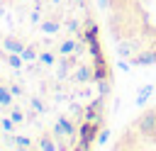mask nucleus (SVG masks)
<instances>
[{"mask_svg": "<svg viewBox=\"0 0 156 151\" xmlns=\"http://www.w3.org/2000/svg\"><path fill=\"white\" fill-rule=\"evenodd\" d=\"M136 132L141 134V139H154L156 141V107H149L146 112H141L136 117Z\"/></svg>", "mask_w": 156, "mask_h": 151, "instance_id": "obj_1", "label": "nucleus"}, {"mask_svg": "<svg viewBox=\"0 0 156 151\" xmlns=\"http://www.w3.org/2000/svg\"><path fill=\"white\" fill-rule=\"evenodd\" d=\"M100 124H102V122L85 119V122L78 127V132H80V144H78L76 149H88V146H93V141H95V136H98V129H100Z\"/></svg>", "mask_w": 156, "mask_h": 151, "instance_id": "obj_2", "label": "nucleus"}, {"mask_svg": "<svg viewBox=\"0 0 156 151\" xmlns=\"http://www.w3.org/2000/svg\"><path fill=\"white\" fill-rule=\"evenodd\" d=\"M54 139H73L76 134H78V124L71 119V117H61L58 122H56V127H54Z\"/></svg>", "mask_w": 156, "mask_h": 151, "instance_id": "obj_3", "label": "nucleus"}, {"mask_svg": "<svg viewBox=\"0 0 156 151\" xmlns=\"http://www.w3.org/2000/svg\"><path fill=\"white\" fill-rule=\"evenodd\" d=\"M136 66H156V49H146V51H139L134 58H132Z\"/></svg>", "mask_w": 156, "mask_h": 151, "instance_id": "obj_4", "label": "nucleus"}, {"mask_svg": "<svg viewBox=\"0 0 156 151\" xmlns=\"http://www.w3.org/2000/svg\"><path fill=\"white\" fill-rule=\"evenodd\" d=\"M2 49H5L7 54H22L24 44H22L20 39H15V37H5V39H2Z\"/></svg>", "mask_w": 156, "mask_h": 151, "instance_id": "obj_5", "label": "nucleus"}, {"mask_svg": "<svg viewBox=\"0 0 156 151\" xmlns=\"http://www.w3.org/2000/svg\"><path fill=\"white\" fill-rule=\"evenodd\" d=\"M76 51H78V41H73V39H63L58 44V54L61 56H73Z\"/></svg>", "mask_w": 156, "mask_h": 151, "instance_id": "obj_6", "label": "nucleus"}, {"mask_svg": "<svg viewBox=\"0 0 156 151\" xmlns=\"http://www.w3.org/2000/svg\"><path fill=\"white\" fill-rule=\"evenodd\" d=\"M37 149H39V151H54V149H56V141H54V134H44V136L39 139V144H37Z\"/></svg>", "mask_w": 156, "mask_h": 151, "instance_id": "obj_7", "label": "nucleus"}, {"mask_svg": "<svg viewBox=\"0 0 156 151\" xmlns=\"http://www.w3.org/2000/svg\"><path fill=\"white\" fill-rule=\"evenodd\" d=\"M76 83H88L90 78H93V71L88 68V66H78V71H76Z\"/></svg>", "mask_w": 156, "mask_h": 151, "instance_id": "obj_8", "label": "nucleus"}, {"mask_svg": "<svg viewBox=\"0 0 156 151\" xmlns=\"http://www.w3.org/2000/svg\"><path fill=\"white\" fill-rule=\"evenodd\" d=\"M12 100H15V95L10 93V88L0 85V107H10V105H12Z\"/></svg>", "mask_w": 156, "mask_h": 151, "instance_id": "obj_9", "label": "nucleus"}, {"mask_svg": "<svg viewBox=\"0 0 156 151\" xmlns=\"http://www.w3.org/2000/svg\"><path fill=\"white\" fill-rule=\"evenodd\" d=\"M10 146H15V149H32V139L29 136H12Z\"/></svg>", "mask_w": 156, "mask_h": 151, "instance_id": "obj_10", "label": "nucleus"}, {"mask_svg": "<svg viewBox=\"0 0 156 151\" xmlns=\"http://www.w3.org/2000/svg\"><path fill=\"white\" fill-rule=\"evenodd\" d=\"M20 56H22V61H37V58H39V54H37V51H34L32 46H24Z\"/></svg>", "mask_w": 156, "mask_h": 151, "instance_id": "obj_11", "label": "nucleus"}, {"mask_svg": "<svg viewBox=\"0 0 156 151\" xmlns=\"http://www.w3.org/2000/svg\"><path fill=\"white\" fill-rule=\"evenodd\" d=\"M39 61H41L44 66H54V63H56V54H54V51H44V54H39Z\"/></svg>", "mask_w": 156, "mask_h": 151, "instance_id": "obj_12", "label": "nucleus"}, {"mask_svg": "<svg viewBox=\"0 0 156 151\" xmlns=\"http://www.w3.org/2000/svg\"><path fill=\"white\" fill-rule=\"evenodd\" d=\"M10 119H12L15 124H22V122H24V112L17 110V107H12V110H10Z\"/></svg>", "mask_w": 156, "mask_h": 151, "instance_id": "obj_13", "label": "nucleus"}, {"mask_svg": "<svg viewBox=\"0 0 156 151\" xmlns=\"http://www.w3.org/2000/svg\"><path fill=\"white\" fill-rule=\"evenodd\" d=\"M0 127H2L7 134H12V129H15V122H12L10 117H0Z\"/></svg>", "mask_w": 156, "mask_h": 151, "instance_id": "obj_14", "label": "nucleus"}, {"mask_svg": "<svg viewBox=\"0 0 156 151\" xmlns=\"http://www.w3.org/2000/svg\"><path fill=\"white\" fill-rule=\"evenodd\" d=\"M7 63H10L12 68H20V66H22V56H20V54H10V56H7Z\"/></svg>", "mask_w": 156, "mask_h": 151, "instance_id": "obj_15", "label": "nucleus"}, {"mask_svg": "<svg viewBox=\"0 0 156 151\" xmlns=\"http://www.w3.org/2000/svg\"><path fill=\"white\" fill-rule=\"evenodd\" d=\"M29 105H32V110H34V112H44V105H41V100H39V97H32V100H29Z\"/></svg>", "mask_w": 156, "mask_h": 151, "instance_id": "obj_16", "label": "nucleus"}, {"mask_svg": "<svg viewBox=\"0 0 156 151\" xmlns=\"http://www.w3.org/2000/svg\"><path fill=\"white\" fill-rule=\"evenodd\" d=\"M44 32L46 34H54V32H58V24L56 22H44Z\"/></svg>", "mask_w": 156, "mask_h": 151, "instance_id": "obj_17", "label": "nucleus"}, {"mask_svg": "<svg viewBox=\"0 0 156 151\" xmlns=\"http://www.w3.org/2000/svg\"><path fill=\"white\" fill-rule=\"evenodd\" d=\"M151 95V88H141L139 90V102H144V97H149Z\"/></svg>", "mask_w": 156, "mask_h": 151, "instance_id": "obj_18", "label": "nucleus"}, {"mask_svg": "<svg viewBox=\"0 0 156 151\" xmlns=\"http://www.w3.org/2000/svg\"><path fill=\"white\" fill-rule=\"evenodd\" d=\"M10 93H12L15 97H20V95H22V85H10Z\"/></svg>", "mask_w": 156, "mask_h": 151, "instance_id": "obj_19", "label": "nucleus"}, {"mask_svg": "<svg viewBox=\"0 0 156 151\" xmlns=\"http://www.w3.org/2000/svg\"><path fill=\"white\" fill-rule=\"evenodd\" d=\"M83 2H85V0H76V5H83Z\"/></svg>", "mask_w": 156, "mask_h": 151, "instance_id": "obj_20", "label": "nucleus"}, {"mask_svg": "<svg viewBox=\"0 0 156 151\" xmlns=\"http://www.w3.org/2000/svg\"><path fill=\"white\" fill-rule=\"evenodd\" d=\"M0 2H7V0H0Z\"/></svg>", "mask_w": 156, "mask_h": 151, "instance_id": "obj_21", "label": "nucleus"}, {"mask_svg": "<svg viewBox=\"0 0 156 151\" xmlns=\"http://www.w3.org/2000/svg\"><path fill=\"white\" fill-rule=\"evenodd\" d=\"M0 85H2V83H0Z\"/></svg>", "mask_w": 156, "mask_h": 151, "instance_id": "obj_22", "label": "nucleus"}]
</instances>
